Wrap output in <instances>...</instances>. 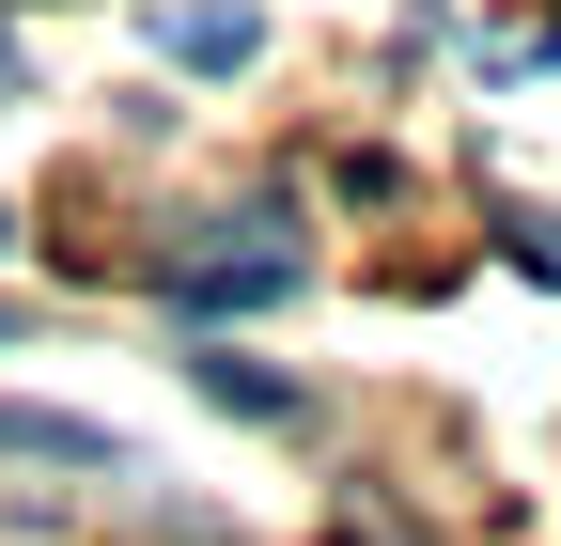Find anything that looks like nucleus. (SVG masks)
Returning a JSON list of instances; mask_svg holds the SVG:
<instances>
[{"label": "nucleus", "mask_w": 561, "mask_h": 546, "mask_svg": "<svg viewBox=\"0 0 561 546\" xmlns=\"http://www.w3.org/2000/svg\"><path fill=\"white\" fill-rule=\"evenodd\" d=\"M0 453H32V468H110V437L62 422V406H0Z\"/></svg>", "instance_id": "f257e3e1"}, {"label": "nucleus", "mask_w": 561, "mask_h": 546, "mask_svg": "<svg viewBox=\"0 0 561 546\" xmlns=\"http://www.w3.org/2000/svg\"><path fill=\"white\" fill-rule=\"evenodd\" d=\"M0 344H16V312H0Z\"/></svg>", "instance_id": "f03ea898"}, {"label": "nucleus", "mask_w": 561, "mask_h": 546, "mask_svg": "<svg viewBox=\"0 0 561 546\" xmlns=\"http://www.w3.org/2000/svg\"><path fill=\"white\" fill-rule=\"evenodd\" d=\"M0 235H16V219H0Z\"/></svg>", "instance_id": "7ed1b4c3"}]
</instances>
